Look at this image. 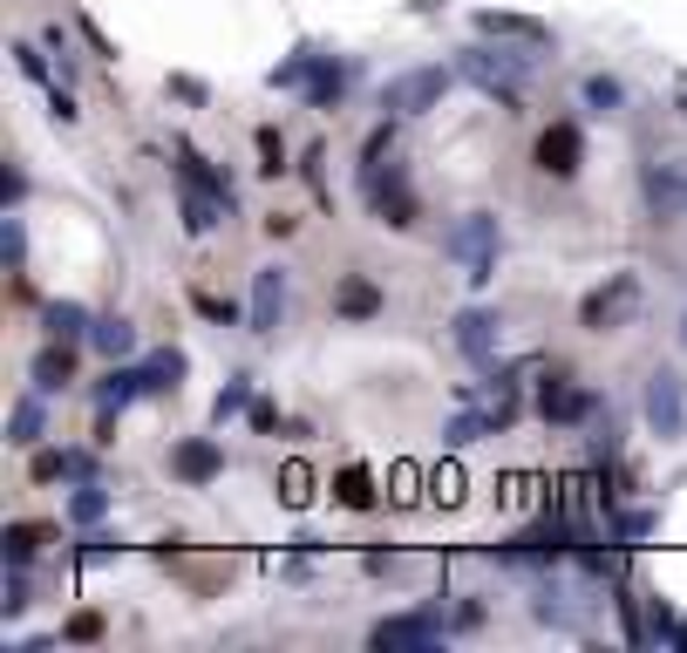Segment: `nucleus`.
Masks as SVG:
<instances>
[{"instance_id": "f257e3e1", "label": "nucleus", "mask_w": 687, "mask_h": 653, "mask_svg": "<svg viewBox=\"0 0 687 653\" xmlns=\"http://www.w3.org/2000/svg\"><path fill=\"white\" fill-rule=\"evenodd\" d=\"M457 75L463 82H476L483 96H497V109H524V82H532V49H463L457 55Z\"/></svg>"}, {"instance_id": "f03ea898", "label": "nucleus", "mask_w": 687, "mask_h": 653, "mask_svg": "<svg viewBox=\"0 0 687 653\" xmlns=\"http://www.w3.org/2000/svg\"><path fill=\"white\" fill-rule=\"evenodd\" d=\"M442 253H450V259L463 266V279H470V286H491L497 253H504V225H497V212H463L450 232H442Z\"/></svg>"}, {"instance_id": "7ed1b4c3", "label": "nucleus", "mask_w": 687, "mask_h": 653, "mask_svg": "<svg viewBox=\"0 0 687 653\" xmlns=\"http://www.w3.org/2000/svg\"><path fill=\"white\" fill-rule=\"evenodd\" d=\"M640 300H646L640 272H605V286H592V293L579 300V326L586 334H620V326H633Z\"/></svg>"}, {"instance_id": "20e7f679", "label": "nucleus", "mask_w": 687, "mask_h": 653, "mask_svg": "<svg viewBox=\"0 0 687 653\" xmlns=\"http://www.w3.org/2000/svg\"><path fill=\"white\" fill-rule=\"evenodd\" d=\"M361 191H368L382 225H395V232L416 225V191H409V178H401V163H388V157L382 163H361Z\"/></svg>"}, {"instance_id": "39448f33", "label": "nucleus", "mask_w": 687, "mask_h": 653, "mask_svg": "<svg viewBox=\"0 0 687 653\" xmlns=\"http://www.w3.org/2000/svg\"><path fill=\"white\" fill-rule=\"evenodd\" d=\"M640 408H646V429H654L661 442H680L687 436V382L674 375V367H654V375H646Z\"/></svg>"}, {"instance_id": "423d86ee", "label": "nucleus", "mask_w": 687, "mask_h": 653, "mask_svg": "<svg viewBox=\"0 0 687 653\" xmlns=\"http://www.w3.org/2000/svg\"><path fill=\"white\" fill-rule=\"evenodd\" d=\"M442 96H450V68H409V75H395V82H382V109L388 116H422V109H436Z\"/></svg>"}, {"instance_id": "0eeeda50", "label": "nucleus", "mask_w": 687, "mask_h": 653, "mask_svg": "<svg viewBox=\"0 0 687 653\" xmlns=\"http://www.w3.org/2000/svg\"><path fill=\"white\" fill-rule=\"evenodd\" d=\"M640 204L646 218H680L687 212V157H654L640 171Z\"/></svg>"}, {"instance_id": "6e6552de", "label": "nucleus", "mask_w": 687, "mask_h": 653, "mask_svg": "<svg viewBox=\"0 0 687 653\" xmlns=\"http://www.w3.org/2000/svg\"><path fill=\"white\" fill-rule=\"evenodd\" d=\"M457 347H463L476 367H491L497 347H504V313H497V307H463V313H457Z\"/></svg>"}, {"instance_id": "1a4fd4ad", "label": "nucleus", "mask_w": 687, "mask_h": 653, "mask_svg": "<svg viewBox=\"0 0 687 653\" xmlns=\"http://www.w3.org/2000/svg\"><path fill=\"white\" fill-rule=\"evenodd\" d=\"M442 633H450V620H442V612H401V620H382V627L368 633V646L401 653V646H436Z\"/></svg>"}, {"instance_id": "9d476101", "label": "nucleus", "mask_w": 687, "mask_h": 653, "mask_svg": "<svg viewBox=\"0 0 687 653\" xmlns=\"http://www.w3.org/2000/svg\"><path fill=\"white\" fill-rule=\"evenodd\" d=\"M579 163H586L579 122H551V130H538V171L545 178H579Z\"/></svg>"}, {"instance_id": "9b49d317", "label": "nucleus", "mask_w": 687, "mask_h": 653, "mask_svg": "<svg viewBox=\"0 0 687 653\" xmlns=\"http://www.w3.org/2000/svg\"><path fill=\"white\" fill-rule=\"evenodd\" d=\"M476 34H491V41H517V49H532V55L551 49V28H545V21H532V14H504V8H483V14H476Z\"/></svg>"}, {"instance_id": "f8f14e48", "label": "nucleus", "mask_w": 687, "mask_h": 653, "mask_svg": "<svg viewBox=\"0 0 687 653\" xmlns=\"http://www.w3.org/2000/svg\"><path fill=\"white\" fill-rule=\"evenodd\" d=\"M592 408H599V395H586L572 375H551V382L538 388V416H545V422H586Z\"/></svg>"}, {"instance_id": "ddd939ff", "label": "nucleus", "mask_w": 687, "mask_h": 653, "mask_svg": "<svg viewBox=\"0 0 687 653\" xmlns=\"http://www.w3.org/2000/svg\"><path fill=\"white\" fill-rule=\"evenodd\" d=\"M171 477H184V483H212V477H225V449L205 442V436L178 442V449H171Z\"/></svg>"}, {"instance_id": "4468645a", "label": "nucleus", "mask_w": 687, "mask_h": 653, "mask_svg": "<svg viewBox=\"0 0 687 653\" xmlns=\"http://www.w3.org/2000/svg\"><path fill=\"white\" fill-rule=\"evenodd\" d=\"M279 320H287V272L266 266V272L253 279V334H272Z\"/></svg>"}, {"instance_id": "2eb2a0df", "label": "nucleus", "mask_w": 687, "mask_h": 653, "mask_svg": "<svg viewBox=\"0 0 687 653\" xmlns=\"http://www.w3.org/2000/svg\"><path fill=\"white\" fill-rule=\"evenodd\" d=\"M300 89H307V103H313V109H334V103H341V89H347V62H334V55H320V49H313V62H307V82H300Z\"/></svg>"}, {"instance_id": "dca6fc26", "label": "nucleus", "mask_w": 687, "mask_h": 653, "mask_svg": "<svg viewBox=\"0 0 687 653\" xmlns=\"http://www.w3.org/2000/svg\"><path fill=\"white\" fill-rule=\"evenodd\" d=\"M334 313H341V320H375V313H382V293H375L361 272H347V279L334 286Z\"/></svg>"}, {"instance_id": "f3484780", "label": "nucleus", "mask_w": 687, "mask_h": 653, "mask_svg": "<svg viewBox=\"0 0 687 653\" xmlns=\"http://www.w3.org/2000/svg\"><path fill=\"white\" fill-rule=\"evenodd\" d=\"M137 395H150V382H143V367H109V375L96 382V408H130Z\"/></svg>"}, {"instance_id": "a211bd4d", "label": "nucleus", "mask_w": 687, "mask_h": 653, "mask_svg": "<svg viewBox=\"0 0 687 653\" xmlns=\"http://www.w3.org/2000/svg\"><path fill=\"white\" fill-rule=\"evenodd\" d=\"M28 375H34V388H42V395L68 388V382H75V354H68V341H62V347H42V354H34V367H28Z\"/></svg>"}, {"instance_id": "6ab92c4d", "label": "nucleus", "mask_w": 687, "mask_h": 653, "mask_svg": "<svg viewBox=\"0 0 687 653\" xmlns=\"http://www.w3.org/2000/svg\"><path fill=\"white\" fill-rule=\"evenodd\" d=\"M89 347H96L103 361H124V354H137V326H130V320H96V326H89Z\"/></svg>"}, {"instance_id": "aec40b11", "label": "nucleus", "mask_w": 687, "mask_h": 653, "mask_svg": "<svg viewBox=\"0 0 687 653\" xmlns=\"http://www.w3.org/2000/svg\"><path fill=\"white\" fill-rule=\"evenodd\" d=\"M8 442H21V449L42 442V388H34L28 402H14V416H8Z\"/></svg>"}, {"instance_id": "412c9836", "label": "nucleus", "mask_w": 687, "mask_h": 653, "mask_svg": "<svg viewBox=\"0 0 687 653\" xmlns=\"http://www.w3.org/2000/svg\"><path fill=\"white\" fill-rule=\"evenodd\" d=\"M143 382H150V395H164V388H178V382H184V354H178V347H164V354H150V361H143Z\"/></svg>"}, {"instance_id": "4be33fe9", "label": "nucleus", "mask_w": 687, "mask_h": 653, "mask_svg": "<svg viewBox=\"0 0 687 653\" xmlns=\"http://www.w3.org/2000/svg\"><path fill=\"white\" fill-rule=\"evenodd\" d=\"M334 497H341L347 511H368V504H375V477L361 470V463H354V470H341V477H334Z\"/></svg>"}, {"instance_id": "5701e85b", "label": "nucleus", "mask_w": 687, "mask_h": 653, "mask_svg": "<svg viewBox=\"0 0 687 653\" xmlns=\"http://www.w3.org/2000/svg\"><path fill=\"white\" fill-rule=\"evenodd\" d=\"M89 326H96V320H89L83 307H75V300H62V307H49V334H55V341H83V334H89Z\"/></svg>"}, {"instance_id": "b1692460", "label": "nucleus", "mask_w": 687, "mask_h": 653, "mask_svg": "<svg viewBox=\"0 0 687 653\" xmlns=\"http://www.w3.org/2000/svg\"><path fill=\"white\" fill-rule=\"evenodd\" d=\"M586 103L599 109V116H620V103H626V89L613 75H586Z\"/></svg>"}, {"instance_id": "393cba45", "label": "nucleus", "mask_w": 687, "mask_h": 653, "mask_svg": "<svg viewBox=\"0 0 687 653\" xmlns=\"http://www.w3.org/2000/svg\"><path fill=\"white\" fill-rule=\"evenodd\" d=\"M103 511H109V490H96V483H83V490L68 497V524H96Z\"/></svg>"}, {"instance_id": "a878e982", "label": "nucleus", "mask_w": 687, "mask_h": 653, "mask_svg": "<svg viewBox=\"0 0 687 653\" xmlns=\"http://www.w3.org/2000/svg\"><path fill=\"white\" fill-rule=\"evenodd\" d=\"M246 402H253V382H246V375H232V382L218 388V402H212V422H232Z\"/></svg>"}, {"instance_id": "bb28decb", "label": "nucleus", "mask_w": 687, "mask_h": 653, "mask_svg": "<svg viewBox=\"0 0 687 653\" xmlns=\"http://www.w3.org/2000/svg\"><path fill=\"white\" fill-rule=\"evenodd\" d=\"M307 497H313V477H307V463H287V477H279V504H293V511H300Z\"/></svg>"}, {"instance_id": "cd10ccee", "label": "nucleus", "mask_w": 687, "mask_h": 653, "mask_svg": "<svg viewBox=\"0 0 687 653\" xmlns=\"http://www.w3.org/2000/svg\"><path fill=\"white\" fill-rule=\"evenodd\" d=\"M0 259H8V266H21V259H28V232H21V218H14V212L0 218Z\"/></svg>"}, {"instance_id": "c85d7f7f", "label": "nucleus", "mask_w": 687, "mask_h": 653, "mask_svg": "<svg viewBox=\"0 0 687 653\" xmlns=\"http://www.w3.org/2000/svg\"><path fill=\"white\" fill-rule=\"evenodd\" d=\"M42 538H49L42 524H14V531H8V558H14V565H28V558H34V545H42Z\"/></svg>"}, {"instance_id": "c756f323", "label": "nucleus", "mask_w": 687, "mask_h": 653, "mask_svg": "<svg viewBox=\"0 0 687 653\" xmlns=\"http://www.w3.org/2000/svg\"><path fill=\"white\" fill-rule=\"evenodd\" d=\"M14 62L28 82H49V49H34V41H14Z\"/></svg>"}, {"instance_id": "7c9ffc66", "label": "nucleus", "mask_w": 687, "mask_h": 653, "mask_svg": "<svg viewBox=\"0 0 687 653\" xmlns=\"http://www.w3.org/2000/svg\"><path fill=\"white\" fill-rule=\"evenodd\" d=\"M259 157H266V163H259L266 178H279V171H287V143H279V130H259Z\"/></svg>"}, {"instance_id": "2f4dec72", "label": "nucleus", "mask_w": 687, "mask_h": 653, "mask_svg": "<svg viewBox=\"0 0 687 653\" xmlns=\"http://www.w3.org/2000/svg\"><path fill=\"white\" fill-rule=\"evenodd\" d=\"M646 531H654V511H626V517H620V538H626V545L646 538Z\"/></svg>"}, {"instance_id": "473e14b6", "label": "nucleus", "mask_w": 687, "mask_h": 653, "mask_svg": "<svg viewBox=\"0 0 687 653\" xmlns=\"http://www.w3.org/2000/svg\"><path fill=\"white\" fill-rule=\"evenodd\" d=\"M49 109H55V122H75V116H83V109L68 103V89H49Z\"/></svg>"}, {"instance_id": "72a5a7b5", "label": "nucleus", "mask_w": 687, "mask_h": 653, "mask_svg": "<svg viewBox=\"0 0 687 653\" xmlns=\"http://www.w3.org/2000/svg\"><path fill=\"white\" fill-rule=\"evenodd\" d=\"M103 633V620H96V612H83V620H68V640H96Z\"/></svg>"}, {"instance_id": "f704fd0d", "label": "nucleus", "mask_w": 687, "mask_h": 653, "mask_svg": "<svg viewBox=\"0 0 687 653\" xmlns=\"http://www.w3.org/2000/svg\"><path fill=\"white\" fill-rule=\"evenodd\" d=\"M0 197L21 204V197H28V178H21V171H8V178H0Z\"/></svg>"}, {"instance_id": "c9c22d12", "label": "nucleus", "mask_w": 687, "mask_h": 653, "mask_svg": "<svg viewBox=\"0 0 687 653\" xmlns=\"http://www.w3.org/2000/svg\"><path fill=\"white\" fill-rule=\"evenodd\" d=\"M116 552V538H103V531H96V538H83V558H109Z\"/></svg>"}, {"instance_id": "e433bc0d", "label": "nucleus", "mask_w": 687, "mask_h": 653, "mask_svg": "<svg viewBox=\"0 0 687 653\" xmlns=\"http://www.w3.org/2000/svg\"><path fill=\"white\" fill-rule=\"evenodd\" d=\"M674 103H680V122H687V75H680V89H674Z\"/></svg>"}]
</instances>
